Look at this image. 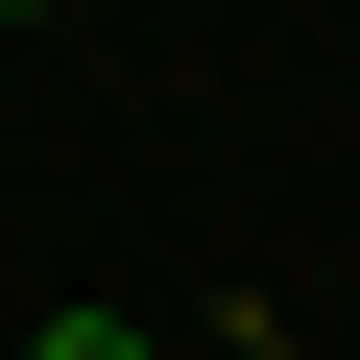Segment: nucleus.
Masks as SVG:
<instances>
[{
	"label": "nucleus",
	"instance_id": "obj_1",
	"mask_svg": "<svg viewBox=\"0 0 360 360\" xmlns=\"http://www.w3.org/2000/svg\"><path fill=\"white\" fill-rule=\"evenodd\" d=\"M25 360H144V312H49V336H25Z\"/></svg>",
	"mask_w": 360,
	"mask_h": 360
}]
</instances>
